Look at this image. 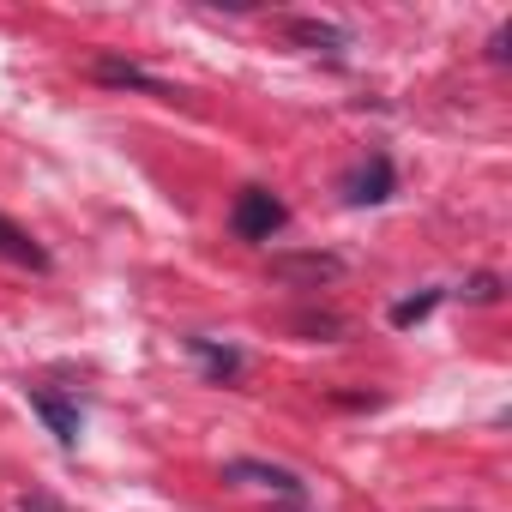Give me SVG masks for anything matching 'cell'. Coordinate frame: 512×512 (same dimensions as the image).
Wrapping results in <instances>:
<instances>
[{
  "label": "cell",
  "mask_w": 512,
  "mask_h": 512,
  "mask_svg": "<svg viewBox=\"0 0 512 512\" xmlns=\"http://www.w3.org/2000/svg\"><path fill=\"white\" fill-rule=\"evenodd\" d=\"M284 223H290V211H284V199H278L272 187H241V199H235V211H229V229H235L241 241H272Z\"/></svg>",
  "instance_id": "cell-1"
},
{
  "label": "cell",
  "mask_w": 512,
  "mask_h": 512,
  "mask_svg": "<svg viewBox=\"0 0 512 512\" xmlns=\"http://www.w3.org/2000/svg\"><path fill=\"white\" fill-rule=\"evenodd\" d=\"M392 193H398V175H392V157H386V151L362 157V163L344 175V199H350V205H386Z\"/></svg>",
  "instance_id": "cell-2"
},
{
  "label": "cell",
  "mask_w": 512,
  "mask_h": 512,
  "mask_svg": "<svg viewBox=\"0 0 512 512\" xmlns=\"http://www.w3.org/2000/svg\"><path fill=\"white\" fill-rule=\"evenodd\" d=\"M223 476H229V482H247V488H272V494H290V500H302V476H296V470H284V464L229 458V464H223Z\"/></svg>",
  "instance_id": "cell-3"
},
{
  "label": "cell",
  "mask_w": 512,
  "mask_h": 512,
  "mask_svg": "<svg viewBox=\"0 0 512 512\" xmlns=\"http://www.w3.org/2000/svg\"><path fill=\"white\" fill-rule=\"evenodd\" d=\"M272 272H278L284 284H308V290H320V284L344 278V260H332V253H278Z\"/></svg>",
  "instance_id": "cell-4"
},
{
  "label": "cell",
  "mask_w": 512,
  "mask_h": 512,
  "mask_svg": "<svg viewBox=\"0 0 512 512\" xmlns=\"http://www.w3.org/2000/svg\"><path fill=\"white\" fill-rule=\"evenodd\" d=\"M25 398H31V410H37V416L49 422V434H55L61 446H79V428H85L79 404H67V398H55V392H43V386H31Z\"/></svg>",
  "instance_id": "cell-5"
},
{
  "label": "cell",
  "mask_w": 512,
  "mask_h": 512,
  "mask_svg": "<svg viewBox=\"0 0 512 512\" xmlns=\"http://www.w3.org/2000/svg\"><path fill=\"white\" fill-rule=\"evenodd\" d=\"M91 73H97V85H115V91H145V97H163V103L175 97L163 79H151L145 67H133V61H115V55H103Z\"/></svg>",
  "instance_id": "cell-6"
},
{
  "label": "cell",
  "mask_w": 512,
  "mask_h": 512,
  "mask_svg": "<svg viewBox=\"0 0 512 512\" xmlns=\"http://www.w3.org/2000/svg\"><path fill=\"white\" fill-rule=\"evenodd\" d=\"M284 31H290V43H302V49H326V55L350 49V31H344V25H326V19H290Z\"/></svg>",
  "instance_id": "cell-7"
},
{
  "label": "cell",
  "mask_w": 512,
  "mask_h": 512,
  "mask_svg": "<svg viewBox=\"0 0 512 512\" xmlns=\"http://www.w3.org/2000/svg\"><path fill=\"white\" fill-rule=\"evenodd\" d=\"M187 350L205 362V374H211L217 386H229V380L241 374V350H235V344H217V338H187Z\"/></svg>",
  "instance_id": "cell-8"
},
{
  "label": "cell",
  "mask_w": 512,
  "mask_h": 512,
  "mask_svg": "<svg viewBox=\"0 0 512 512\" xmlns=\"http://www.w3.org/2000/svg\"><path fill=\"white\" fill-rule=\"evenodd\" d=\"M0 253H7V260H19V266H37V272L49 266V253H43L19 223H7V217H0Z\"/></svg>",
  "instance_id": "cell-9"
},
{
  "label": "cell",
  "mask_w": 512,
  "mask_h": 512,
  "mask_svg": "<svg viewBox=\"0 0 512 512\" xmlns=\"http://www.w3.org/2000/svg\"><path fill=\"white\" fill-rule=\"evenodd\" d=\"M440 308V290H422V296H404V302H392V326H416V320H428Z\"/></svg>",
  "instance_id": "cell-10"
},
{
  "label": "cell",
  "mask_w": 512,
  "mask_h": 512,
  "mask_svg": "<svg viewBox=\"0 0 512 512\" xmlns=\"http://www.w3.org/2000/svg\"><path fill=\"white\" fill-rule=\"evenodd\" d=\"M458 296H464V302H494V296H500V278H488V272H482V278H470Z\"/></svg>",
  "instance_id": "cell-11"
},
{
  "label": "cell",
  "mask_w": 512,
  "mask_h": 512,
  "mask_svg": "<svg viewBox=\"0 0 512 512\" xmlns=\"http://www.w3.org/2000/svg\"><path fill=\"white\" fill-rule=\"evenodd\" d=\"M19 512H67V506H61V500H49V494H25V500H19Z\"/></svg>",
  "instance_id": "cell-12"
}]
</instances>
